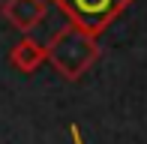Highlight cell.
<instances>
[{"mask_svg": "<svg viewBox=\"0 0 147 144\" xmlns=\"http://www.w3.org/2000/svg\"><path fill=\"white\" fill-rule=\"evenodd\" d=\"M99 36H90L87 30L66 24L60 27L54 36L45 42L48 48V63L54 66V72L66 81H78L84 72H90V66L99 60Z\"/></svg>", "mask_w": 147, "mask_h": 144, "instance_id": "6da1fadb", "label": "cell"}, {"mask_svg": "<svg viewBox=\"0 0 147 144\" xmlns=\"http://www.w3.org/2000/svg\"><path fill=\"white\" fill-rule=\"evenodd\" d=\"M69 135H72V144H84V141H81V132H78V126H69Z\"/></svg>", "mask_w": 147, "mask_h": 144, "instance_id": "5b68a950", "label": "cell"}, {"mask_svg": "<svg viewBox=\"0 0 147 144\" xmlns=\"http://www.w3.org/2000/svg\"><path fill=\"white\" fill-rule=\"evenodd\" d=\"M0 15L6 18V24L15 30H21L24 36L33 27L42 24V18L48 15V3L45 0H3L0 6Z\"/></svg>", "mask_w": 147, "mask_h": 144, "instance_id": "3957f363", "label": "cell"}, {"mask_svg": "<svg viewBox=\"0 0 147 144\" xmlns=\"http://www.w3.org/2000/svg\"><path fill=\"white\" fill-rule=\"evenodd\" d=\"M9 63H12L18 72L30 75V72H36L42 63H48V48H45L39 39H33V36L27 33V36H21V39L9 48Z\"/></svg>", "mask_w": 147, "mask_h": 144, "instance_id": "277c9868", "label": "cell"}, {"mask_svg": "<svg viewBox=\"0 0 147 144\" xmlns=\"http://www.w3.org/2000/svg\"><path fill=\"white\" fill-rule=\"evenodd\" d=\"M66 21L87 30L90 36H102L108 24H114L120 15L132 6V0H51Z\"/></svg>", "mask_w": 147, "mask_h": 144, "instance_id": "7a4b0ae2", "label": "cell"}]
</instances>
